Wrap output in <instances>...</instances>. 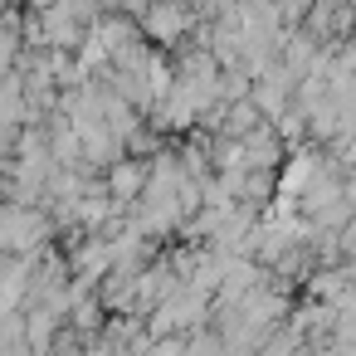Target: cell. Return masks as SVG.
Segmentation results:
<instances>
[{
    "label": "cell",
    "mask_w": 356,
    "mask_h": 356,
    "mask_svg": "<svg viewBox=\"0 0 356 356\" xmlns=\"http://www.w3.org/2000/svg\"><path fill=\"white\" fill-rule=\"evenodd\" d=\"M147 186H152L147 161H118L108 171V195H118V200H137V195H147Z\"/></svg>",
    "instance_id": "cell-1"
},
{
    "label": "cell",
    "mask_w": 356,
    "mask_h": 356,
    "mask_svg": "<svg viewBox=\"0 0 356 356\" xmlns=\"http://www.w3.org/2000/svg\"><path fill=\"white\" fill-rule=\"evenodd\" d=\"M74 215H79L88 229H98V225H108V215H113V195H103V191H88V195L74 205Z\"/></svg>",
    "instance_id": "cell-3"
},
{
    "label": "cell",
    "mask_w": 356,
    "mask_h": 356,
    "mask_svg": "<svg viewBox=\"0 0 356 356\" xmlns=\"http://www.w3.org/2000/svg\"><path fill=\"white\" fill-rule=\"evenodd\" d=\"M142 25H147V35H156V40H181V30L191 25V15H186V10H147Z\"/></svg>",
    "instance_id": "cell-2"
},
{
    "label": "cell",
    "mask_w": 356,
    "mask_h": 356,
    "mask_svg": "<svg viewBox=\"0 0 356 356\" xmlns=\"http://www.w3.org/2000/svg\"><path fill=\"white\" fill-rule=\"evenodd\" d=\"M6 356H40V351H35V346H30V341H15V346H10V351H6Z\"/></svg>",
    "instance_id": "cell-6"
},
{
    "label": "cell",
    "mask_w": 356,
    "mask_h": 356,
    "mask_svg": "<svg viewBox=\"0 0 356 356\" xmlns=\"http://www.w3.org/2000/svg\"><path fill=\"white\" fill-rule=\"evenodd\" d=\"M239 20H244V25H268V20H273V10H244ZM239 44H244V49L254 54V49H259V30H249V35H239Z\"/></svg>",
    "instance_id": "cell-4"
},
{
    "label": "cell",
    "mask_w": 356,
    "mask_h": 356,
    "mask_svg": "<svg viewBox=\"0 0 356 356\" xmlns=\"http://www.w3.org/2000/svg\"><path fill=\"white\" fill-rule=\"evenodd\" d=\"M147 356H186L181 351V341H156V346H142Z\"/></svg>",
    "instance_id": "cell-5"
}]
</instances>
